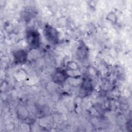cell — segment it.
<instances>
[{
    "label": "cell",
    "instance_id": "3",
    "mask_svg": "<svg viewBox=\"0 0 132 132\" xmlns=\"http://www.w3.org/2000/svg\"><path fill=\"white\" fill-rule=\"evenodd\" d=\"M69 77V76L68 75L67 71L61 70H57L54 74L52 79L55 82L60 84L64 82Z\"/></svg>",
    "mask_w": 132,
    "mask_h": 132
},
{
    "label": "cell",
    "instance_id": "1",
    "mask_svg": "<svg viewBox=\"0 0 132 132\" xmlns=\"http://www.w3.org/2000/svg\"><path fill=\"white\" fill-rule=\"evenodd\" d=\"M26 39L28 46L32 48H37L40 45V36L38 30L30 29L26 32Z\"/></svg>",
    "mask_w": 132,
    "mask_h": 132
},
{
    "label": "cell",
    "instance_id": "2",
    "mask_svg": "<svg viewBox=\"0 0 132 132\" xmlns=\"http://www.w3.org/2000/svg\"><path fill=\"white\" fill-rule=\"evenodd\" d=\"M44 36L48 42L55 44L58 42L59 36L58 31L53 27L46 25L44 29Z\"/></svg>",
    "mask_w": 132,
    "mask_h": 132
},
{
    "label": "cell",
    "instance_id": "4",
    "mask_svg": "<svg viewBox=\"0 0 132 132\" xmlns=\"http://www.w3.org/2000/svg\"><path fill=\"white\" fill-rule=\"evenodd\" d=\"M27 53L24 50L17 51L14 55L15 61L18 63H23L26 62L27 59Z\"/></svg>",
    "mask_w": 132,
    "mask_h": 132
},
{
    "label": "cell",
    "instance_id": "5",
    "mask_svg": "<svg viewBox=\"0 0 132 132\" xmlns=\"http://www.w3.org/2000/svg\"><path fill=\"white\" fill-rule=\"evenodd\" d=\"M106 19L112 22H116L117 21L116 15L113 12H111L109 13H108V15H107Z\"/></svg>",
    "mask_w": 132,
    "mask_h": 132
}]
</instances>
